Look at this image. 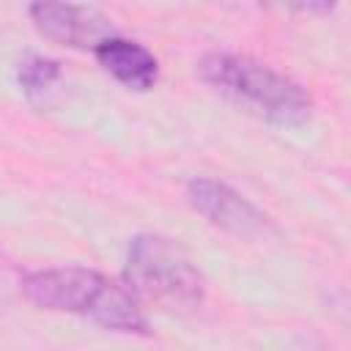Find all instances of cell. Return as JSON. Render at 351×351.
<instances>
[{
    "instance_id": "cell-4",
    "label": "cell",
    "mask_w": 351,
    "mask_h": 351,
    "mask_svg": "<svg viewBox=\"0 0 351 351\" xmlns=\"http://www.w3.org/2000/svg\"><path fill=\"white\" fill-rule=\"evenodd\" d=\"M186 200L214 228L239 239H255L269 228V217L252 200H247L241 192H236L219 178L192 176L186 181Z\"/></svg>"
},
{
    "instance_id": "cell-6",
    "label": "cell",
    "mask_w": 351,
    "mask_h": 351,
    "mask_svg": "<svg viewBox=\"0 0 351 351\" xmlns=\"http://www.w3.org/2000/svg\"><path fill=\"white\" fill-rule=\"evenodd\" d=\"M96 63L123 88L129 90H151L159 80V60L156 55L143 47L134 38H126L121 33L104 38L96 49H93Z\"/></svg>"
},
{
    "instance_id": "cell-3",
    "label": "cell",
    "mask_w": 351,
    "mask_h": 351,
    "mask_svg": "<svg viewBox=\"0 0 351 351\" xmlns=\"http://www.w3.org/2000/svg\"><path fill=\"white\" fill-rule=\"evenodd\" d=\"M123 285L165 310H195L206 299V280L192 258L167 236L137 233L129 239Z\"/></svg>"
},
{
    "instance_id": "cell-2",
    "label": "cell",
    "mask_w": 351,
    "mask_h": 351,
    "mask_svg": "<svg viewBox=\"0 0 351 351\" xmlns=\"http://www.w3.org/2000/svg\"><path fill=\"white\" fill-rule=\"evenodd\" d=\"M200 80L239 110L274 123L302 126L313 115L310 93L274 66L239 52H208L197 63Z\"/></svg>"
},
{
    "instance_id": "cell-1",
    "label": "cell",
    "mask_w": 351,
    "mask_h": 351,
    "mask_svg": "<svg viewBox=\"0 0 351 351\" xmlns=\"http://www.w3.org/2000/svg\"><path fill=\"white\" fill-rule=\"evenodd\" d=\"M22 296L38 310L80 315L110 332H123V335L151 332L143 302L123 282H115L96 269H82V266L36 269L22 277Z\"/></svg>"
},
{
    "instance_id": "cell-7",
    "label": "cell",
    "mask_w": 351,
    "mask_h": 351,
    "mask_svg": "<svg viewBox=\"0 0 351 351\" xmlns=\"http://www.w3.org/2000/svg\"><path fill=\"white\" fill-rule=\"evenodd\" d=\"M60 80H63V69H60V63L55 58H47V55H38V52H27L16 63V85L25 93V99L33 101V104H41L55 90V85Z\"/></svg>"
},
{
    "instance_id": "cell-5",
    "label": "cell",
    "mask_w": 351,
    "mask_h": 351,
    "mask_svg": "<svg viewBox=\"0 0 351 351\" xmlns=\"http://www.w3.org/2000/svg\"><path fill=\"white\" fill-rule=\"evenodd\" d=\"M27 16L36 30L71 49H96L104 38L115 36L112 19L104 16L96 5L80 3H33L27 5Z\"/></svg>"
}]
</instances>
